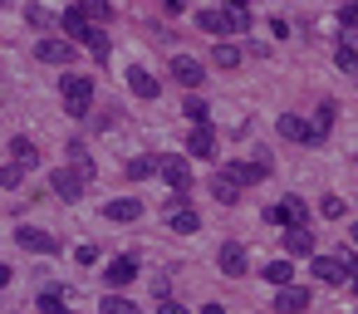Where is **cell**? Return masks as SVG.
<instances>
[{"instance_id":"1","label":"cell","mask_w":358,"mask_h":314,"mask_svg":"<svg viewBox=\"0 0 358 314\" xmlns=\"http://www.w3.org/2000/svg\"><path fill=\"white\" fill-rule=\"evenodd\" d=\"M59 94H64V108L74 118H84L94 108V79H84V74H64L59 79Z\"/></svg>"},{"instance_id":"2","label":"cell","mask_w":358,"mask_h":314,"mask_svg":"<svg viewBox=\"0 0 358 314\" xmlns=\"http://www.w3.org/2000/svg\"><path fill=\"white\" fill-rule=\"evenodd\" d=\"M157 177H162L177 197L192 192V162H187V157H157Z\"/></svg>"},{"instance_id":"3","label":"cell","mask_w":358,"mask_h":314,"mask_svg":"<svg viewBox=\"0 0 358 314\" xmlns=\"http://www.w3.org/2000/svg\"><path fill=\"white\" fill-rule=\"evenodd\" d=\"M265 221H270V226H289V231H304V221H309V206H304L299 197H289V201H275V206L265 211Z\"/></svg>"},{"instance_id":"4","label":"cell","mask_w":358,"mask_h":314,"mask_svg":"<svg viewBox=\"0 0 358 314\" xmlns=\"http://www.w3.org/2000/svg\"><path fill=\"white\" fill-rule=\"evenodd\" d=\"M221 177H226V182L241 192V187H255V182H265V177H270V162H231Z\"/></svg>"},{"instance_id":"5","label":"cell","mask_w":358,"mask_h":314,"mask_svg":"<svg viewBox=\"0 0 358 314\" xmlns=\"http://www.w3.org/2000/svg\"><path fill=\"white\" fill-rule=\"evenodd\" d=\"M15 241H20L25 250H40V255H55V250H59V241H55L50 231H40V226H20Z\"/></svg>"},{"instance_id":"6","label":"cell","mask_w":358,"mask_h":314,"mask_svg":"<svg viewBox=\"0 0 358 314\" xmlns=\"http://www.w3.org/2000/svg\"><path fill=\"white\" fill-rule=\"evenodd\" d=\"M35 55H40V64H69L74 59V40H40Z\"/></svg>"},{"instance_id":"7","label":"cell","mask_w":358,"mask_h":314,"mask_svg":"<svg viewBox=\"0 0 358 314\" xmlns=\"http://www.w3.org/2000/svg\"><path fill=\"white\" fill-rule=\"evenodd\" d=\"M275 128H280V138H285V143H314V123H304L299 113H285Z\"/></svg>"},{"instance_id":"8","label":"cell","mask_w":358,"mask_h":314,"mask_svg":"<svg viewBox=\"0 0 358 314\" xmlns=\"http://www.w3.org/2000/svg\"><path fill=\"white\" fill-rule=\"evenodd\" d=\"M103 280H108L113 290H118V285H133V280H138V255H118V260H108Z\"/></svg>"},{"instance_id":"9","label":"cell","mask_w":358,"mask_h":314,"mask_svg":"<svg viewBox=\"0 0 358 314\" xmlns=\"http://www.w3.org/2000/svg\"><path fill=\"white\" fill-rule=\"evenodd\" d=\"M299 309H309V290H299V285L275 290V314H299Z\"/></svg>"},{"instance_id":"10","label":"cell","mask_w":358,"mask_h":314,"mask_svg":"<svg viewBox=\"0 0 358 314\" xmlns=\"http://www.w3.org/2000/svg\"><path fill=\"white\" fill-rule=\"evenodd\" d=\"M172 79H177V84H187V89H196V84L206 79V69H201L192 55H177V59H172Z\"/></svg>"},{"instance_id":"11","label":"cell","mask_w":358,"mask_h":314,"mask_svg":"<svg viewBox=\"0 0 358 314\" xmlns=\"http://www.w3.org/2000/svg\"><path fill=\"white\" fill-rule=\"evenodd\" d=\"M50 187H55V192H59L64 201H79V192H84V177H79L74 167H59V172L50 177Z\"/></svg>"},{"instance_id":"12","label":"cell","mask_w":358,"mask_h":314,"mask_svg":"<svg viewBox=\"0 0 358 314\" xmlns=\"http://www.w3.org/2000/svg\"><path fill=\"white\" fill-rule=\"evenodd\" d=\"M10 157H15L20 172H35V167H40V148H35L30 138H10Z\"/></svg>"},{"instance_id":"13","label":"cell","mask_w":358,"mask_h":314,"mask_svg":"<svg viewBox=\"0 0 358 314\" xmlns=\"http://www.w3.org/2000/svg\"><path fill=\"white\" fill-rule=\"evenodd\" d=\"M167 226L177 236H196L201 231V216H196V206H177V211H167Z\"/></svg>"},{"instance_id":"14","label":"cell","mask_w":358,"mask_h":314,"mask_svg":"<svg viewBox=\"0 0 358 314\" xmlns=\"http://www.w3.org/2000/svg\"><path fill=\"white\" fill-rule=\"evenodd\" d=\"M103 216H108V221H138V216H143V201H138V197H118V201L103 206Z\"/></svg>"},{"instance_id":"15","label":"cell","mask_w":358,"mask_h":314,"mask_svg":"<svg viewBox=\"0 0 358 314\" xmlns=\"http://www.w3.org/2000/svg\"><path fill=\"white\" fill-rule=\"evenodd\" d=\"M314 275H319L324 285H338V280H348V270H343V260H338V255H314Z\"/></svg>"},{"instance_id":"16","label":"cell","mask_w":358,"mask_h":314,"mask_svg":"<svg viewBox=\"0 0 358 314\" xmlns=\"http://www.w3.org/2000/svg\"><path fill=\"white\" fill-rule=\"evenodd\" d=\"M187 152H192V157H211V152H216V133H211V123H206V128H192Z\"/></svg>"},{"instance_id":"17","label":"cell","mask_w":358,"mask_h":314,"mask_svg":"<svg viewBox=\"0 0 358 314\" xmlns=\"http://www.w3.org/2000/svg\"><path fill=\"white\" fill-rule=\"evenodd\" d=\"M79 40H84V50H89V55H94L99 64L108 59V30H99V25H89V30H84Z\"/></svg>"},{"instance_id":"18","label":"cell","mask_w":358,"mask_h":314,"mask_svg":"<svg viewBox=\"0 0 358 314\" xmlns=\"http://www.w3.org/2000/svg\"><path fill=\"white\" fill-rule=\"evenodd\" d=\"M128 89H133L138 99H157V79H152L148 69H128Z\"/></svg>"},{"instance_id":"19","label":"cell","mask_w":358,"mask_h":314,"mask_svg":"<svg viewBox=\"0 0 358 314\" xmlns=\"http://www.w3.org/2000/svg\"><path fill=\"white\" fill-rule=\"evenodd\" d=\"M216 260H221V270H226V275H241V270H245V250H241L236 241H226Z\"/></svg>"},{"instance_id":"20","label":"cell","mask_w":358,"mask_h":314,"mask_svg":"<svg viewBox=\"0 0 358 314\" xmlns=\"http://www.w3.org/2000/svg\"><path fill=\"white\" fill-rule=\"evenodd\" d=\"M285 250H289V255H314V236H309V226H304V231H285Z\"/></svg>"},{"instance_id":"21","label":"cell","mask_w":358,"mask_h":314,"mask_svg":"<svg viewBox=\"0 0 358 314\" xmlns=\"http://www.w3.org/2000/svg\"><path fill=\"white\" fill-rule=\"evenodd\" d=\"M59 25H64V30H69V35H74V40H79V35H84V30H89V15H84V6H69V10H64V15H59Z\"/></svg>"},{"instance_id":"22","label":"cell","mask_w":358,"mask_h":314,"mask_svg":"<svg viewBox=\"0 0 358 314\" xmlns=\"http://www.w3.org/2000/svg\"><path fill=\"white\" fill-rule=\"evenodd\" d=\"M196 25H201L206 35H231V30H226V10H196Z\"/></svg>"},{"instance_id":"23","label":"cell","mask_w":358,"mask_h":314,"mask_svg":"<svg viewBox=\"0 0 358 314\" xmlns=\"http://www.w3.org/2000/svg\"><path fill=\"white\" fill-rule=\"evenodd\" d=\"M84 15H89V25L103 30V25L113 20V6H108V0H84Z\"/></svg>"},{"instance_id":"24","label":"cell","mask_w":358,"mask_h":314,"mask_svg":"<svg viewBox=\"0 0 358 314\" xmlns=\"http://www.w3.org/2000/svg\"><path fill=\"white\" fill-rule=\"evenodd\" d=\"M334 113H338V104H334V99H324V104H319V118H314V143L334 128Z\"/></svg>"},{"instance_id":"25","label":"cell","mask_w":358,"mask_h":314,"mask_svg":"<svg viewBox=\"0 0 358 314\" xmlns=\"http://www.w3.org/2000/svg\"><path fill=\"white\" fill-rule=\"evenodd\" d=\"M260 275H265V280H270V285H275V290H285V285H289V275H294V270H289V260H270V265H265V270H260Z\"/></svg>"},{"instance_id":"26","label":"cell","mask_w":358,"mask_h":314,"mask_svg":"<svg viewBox=\"0 0 358 314\" xmlns=\"http://www.w3.org/2000/svg\"><path fill=\"white\" fill-rule=\"evenodd\" d=\"M211 59H216V69H236V64H241V50H236V45H226V40H221V45H216V50H211Z\"/></svg>"},{"instance_id":"27","label":"cell","mask_w":358,"mask_h":314,"mask_svg":"<svg viewBox=\"0 0 358 314\" xmlns=\"http://www.w3.org/2000/svg\"><path fill=\"white\" fill-rule=\"evenodd\" d=\"M40 314H69L64 309V290H40Z\"/></svg>"},{"instance_id":"28","label":"cell","mask_w":358,"mask_h":314,"mask_svg":"<svg viewBox=\"0 0 358 314\" xmlns=\"http://www.w3.org/2000/svg\"><path fill=\"white\" fill-rule=\"evenodd\" d=\"M226 30L236 35V30H250V10L245 6H226Z\"/></svg>"},{"instance_id":"29","label":"cell","mask_w":358,"mask_h":314,"mask_svg":"<svg viewBox=\"0 0 358 314\" xmlns=\"http://www.w3.org/2000/svg\"><path fill=\"white\" fill-rule=\"evenodd\" d=\"M187 118H192V128H206V118H211V108H206V99H187Z\"/></svg>"},{"instance_id":"30","label":"cell","mask_w":358,"mask_h":314,"mask_svg":"<svg viewBox=\"0 0 358 314\" xmlns=\"http://www.w3.org/2000/svg\"><path fill=\"white\" fill-rule=\"evenodd\" d=\"M334 64H338L343 74H358V50H353V45H338V50H334Z\"/></svg>"},{"instance_id":"31","label":"cell","mask_w":358,"mask_h":314,"mask_svg":"<svg viewBox=\"0 0 358 314\" xmlns=\"http://www.w3.org/2000/svg\"><path fill=\"white\" fill-rule=\"evenodd\" d=\"M103 314H138V304L133 299H123V294H103V304H99Z\"/></svg>"},{"instance_id":"32","label":"cell","mask_w":358,"mask_h":314,"mask_svg":"<svg viewBox=\"0 0 358 314\" xmlns=\"http://www.w3.org/2000/svg\"><path fill=\"white\" fill-rule=\"evenodd\" d=\"M211 197H216V201H221V206H231V201H236V197H241V192H236V187H231V182H226V177H221V172H216V182H211Z\"/></svg>"},{"instance_id":"33","label":"cell","mask_w":358,"mask_h":314,"mask_svg":"<svg viewBox=\"0 0 358 314\" xmlns=\"http://www.w3.org/2000/svg\"><path fill=\"white\" fill-rule=\"evenodd\" d=\"M152 172H157L152 157H133V162H128V177H133V182H143V177H152Z\"/></svg>"},{"instance_id":"34","label":"cell","mask_w":358,"mask_h":314,"mask_svg":"<svg viewBox=\"0 0 358 314\" xmlns=\"http://www.w3.org/2000/svg\"><path fill=\"white\" fill-rule=\"evenodd\" d=\"M20 182H25V172H20L15 162H10V167H0V192H10V187H20Z\"/></svg>"},{"instance_id":"35","label":"cell","mask_w":358,"mask_h":314,"mask_svg":"<svg viewBox=\"0 0 358 314\" xmlns=\"http://www.w3.org/2000/svg\"><path fill=\"white\" fill-rule=\"evenodd\" d=\"M25 15H30V25H40V30H45V25H55V15H50V10H45V6H30V10H25Z\"/></svg>"},{"instance_id":"36","label":"cell","mask_w":358,"mask_h":314,"mask_svg":"<svg viewBox=\"0 0 358 314\" xmlns=\"http://www.w3.org/2000/svg\"><path fill=\"white\" fill-rule=\"evenodd\" d=\"M319 211H324L329 221H338V216H343V201H338V197H324V201H319Z\"/></svg>"},{"instance_id":"37","label":"cell","mask_w":358,"mask_h":314,"mask_svg":"<svg viewBox=\"0 0 358 314\" xmlns=\"http://www.w3.org/2000/svg\"><path fill=\"white\" fill-rule=\"evenodd\" d=\"M338 25H348V30H358V6H343V10H338Z\"/></svg>"},{"instance_id":"38","label":"cell","mask_w":358,"mask_h":314,"mask_svg":"<svg viewBox=\"0 0 358 314\" xmlns=\"http://www.w3.org/2000/svg\"><path fill=\"white\" fill-rule=\"evenodd\" d=\"M157 314H187V309H182L177 299H157Z\"/></svg>"},{"instance_id":"39","label":"cell","mask_w":358,"mask_h":314,"mask_svg":"<svg viewBox=\"0 0 358 314\" xmlns=\"http://www.w3.org/2000/svg\"><path fill=\"white\" fill-rule=\"evenodd\" d=\"M10 285V265H0V290H6Z\"/></svg>"},{"instance_id":"40","label":"cell","mask_w":358,"mask_h":314,"mask_svg":"<svg viewBox=\"0 0 358 314\" xmlns=\"http://www.w3.org/2000/svg\"><path fill=\"white\" fill-rule=\"evenodd\" d=\"M201 314H226V304H206V309H201Z\"/></svg>"},{"instance_id":"41","label":"cell","mask_w":358,"mask_h":314,"mask_svg":"<svg viewBox=\"0 0 358 314\" xmlns=\"http://www.w3.org/2000/svg\"><path fill=\"white\" fill-rule=\"evenodd\" d=\"M353 245H358V221H353Z\"/></svg>"},{"instance_id":"42","label":"cell","mask_w":358,"mask_h":314,"mask_svg":"<svg viewBox=\"0 0 358 314\" xmlns=\"http://www.w3.org/2000/svg\"><path fill=\"white\" fill-rule=\"evenodd\" d=\"M353 294H358V280H353Z\"/></svg>"}]
</instances>
